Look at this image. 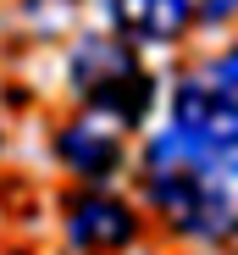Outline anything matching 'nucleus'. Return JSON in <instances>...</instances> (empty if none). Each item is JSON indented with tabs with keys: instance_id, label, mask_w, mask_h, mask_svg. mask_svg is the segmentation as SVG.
<instances>
[{
	"instance_id": "2",
	"label": "nucleus",
	"mask_w": 238,
	"mask_h": 255,
	"mask_svg": "<svg viewBox=\"0 0 238 255\" xmlns=\"http://www.w3.org/2000/svg\"><path fill=\"white\" fill-rule=\"evenodd\" d=\"M67 83L83 100L89 117H105L111 128H139L155 106V78L144 72L139 50L116 33H83L67 56Z\"/></svg>"
},
{
	"instance_id": "1",
	"label": "nucleus",
	"mask_w": 238,
	"mask_h": 255,
	"mask_svg": "<svg viewBox=\"0 0 238 255\" xmlns=\"http://www.w3.org/2000/svg\"><path fill=\"white\" fill-rule=\"evenodd\" d=\"M144 200L188 239H233L238 233V144H188L161 128L139 161Z\"/></svg>"
},
{
	"instance_id": "5",
	"label": "nucleus",
	"mask_w": 238,
	"mask_h": 255,
	"mask_svg": "<svg viewBox=\"0 0 238 255\" xmlns=\"http://www.w3.org/2000/svg\"><path fill=\"white\" fill-rule=\"evenodd\" d=\"M122 155H128L122 150V128H111L105 117H89V111L61 122V133H56V161L89 189H105L122 172Z\"/></svg>"
},
{
	"instance_id": "7",
	"label": "nucleus",
	"mask_w": 238,
	"mask_h": 255,
	"mask_svg": "<svg viewBox=\"0 0 238 255\" xmlns=\"http://www.w3.org/2000/svg\"><path fill=\"white\" fill-rule=\"evenodd\" d=\"M194 11H200L205 22H233V17H238V0H200Z\"/></svg>"
},
{
	"instance_id": "6",
	"label": "nucleus",
	"mask_w": 238,
	"mask_h": 255,
	"mask_svg": "<svg viewBox=\"0 0 238 255\" xmlns=\"http://www.w3.org/2000/svg\"><path fill=\"white\" fill-rule=\"evenodd\" d=\"M105 17L122 45H177L194 22V0H105Z\"/></svg>"
},
{
	"instance_id": "8",
	"label": "nucleus",
	"mask_w": 238,
	"mask_h": 255,
	"mask_svg": "<svg viewBox=\"0 0 238 255\" xmlns=\"http://www.w3.org/2000/svg\"><path fill=\"white\" fill-rule=\"evenodd\" d=\"M0 144H6V139H0Z\"/></svg>"
},
{
	"instance_id": "4",
	"label": "nucleus",
	"mask_w": 238,
	"mask_h": 255,
	"mask_svg": "<svg viewBox=\"0 0 238 255\" xmlns=\"http://www.w3.org/2000/svg\"><path fill=\"white\" fill-rule=\"evenodd\" d=\"M61 228L78 255H116L139 239V211L111 189H78L61 205Z\"/></svg>"
},
{
	"instance_id": "3",
	"label": "nucleus",
	"mask_w": 238,
	"mask_h": 255,
	"mask_svg": "<svg viewBox=\"0 0 238 255\" xmlns=\"http://www.w3.org/2000/svg\"><path fill=\"white\" fill-rule=\"evenodd\" d=\"M166 128L188 144H238V45L205 56L194 72L177 78Z\"/></svg>"
}]
</instances>
